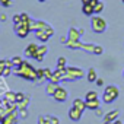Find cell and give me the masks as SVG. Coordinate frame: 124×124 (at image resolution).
I'll list each match as a JSON object with an SVG mask.
<instances>
[{"mask_svg":"<svg viewBox=\"0 0 124 124\" xmlns=\"http://www.w3.org/2000/svg\"><path fill=\"white\" fill-rule=\"evenodd\" d=\"M93 99H98V92H96V91H89V92H86L85 101H93Z\"/></svg>","mask_w":124,"mask_h":124,"instance_id":"cell-21","label":"cell"},{"mask_svg":"<svg viewBox=\"0 0 124 124\" xmlns=\"http://www.w3.org/2000/svg\"><path fill=\"white\" fill-rule=\"evenodd\" d=\"M38 2H41V3H42V2H45V0H38Z\"/></svg>","mask_w":124,"mask_h":124,"instance_id":"cell-46","label":"cell"},{"mask_svg":"<svg viewBox=\"0 0 124 124\" xmlns=\"http://www.w3.org/2000/svg\"><path fill=\"white\" fill-rule=\"evenodd\" d=\"M91 26H92V31H93V32L102 34V32H105V29H107V21H105L104 18L95 15V16H92V19H91Z\"/></svg>","mask_w":124,"mask_h":124,"instance_id":"cell-3","label":"cell"},{"mask_svg":"<svg viewBox=\"0 0 124 124\" xmlns=\"http://www.w3.org/2000/svg\"><path fill=\"white\" fill-rule=\"evenodd\" d=\"M118 95H120L118 86H115V85H108V86L105 88V91H104L102 101H104L105 104H111V102H114V101L118 98Z\"/></svg>","mask_w":124,"mask_h":124,"instance_id":"cell-2","label":"cell"},{"mask_svg":"<svg viewBox=\"0 0 124 124\" xmlns=\"http://www.w3.org/2000/svg\"><path fill=\"white\" fill-rule=\"evenodd\" d=\"M37 50H38V45L34 44V42H31V44H28V45L25 47V50H23V55L28 57V58H35Z\"/></svg>","mask_w":124,"mask_h":124,"instance_id":"cell-8","label":"cell"},{"mask_svg":"<svg viewBox=\"0 0 124 124\" xmlns=\"http://www.w3.org/2000/svg\"><path fill=\"white\" fill-rule=\"evenodd\" d=\"M12 21H13V23H19V22H22V16L21 15H13V18H12Z\"/></svg>","mask_w":124,"mask_h":124,"instance_id":"cell-33","label":"cell"},{"mask_svg":"<svg viewBox=\"0 0 124 124\" xmlns=\"http://www.w3.org/2000/svg\"><path fill=\"white\" fill-rule=\"evenodd\" d=\"M3 76V67H0V78Z\"/></svg>","mask_w":124,"mask_h":124,"instance_id":"cell-44","label":"cell"},{"mask_svg":"<svg viewBox=\"0 0 124 124\" xmlns=\"http://www.w3.org/2000/svg\"><path fill=\"white\" fill-rule=\"evenodd\" d=\"M3 105V99H0V107H2Z\"/></svg>","mask_w":124,"mask_h":124,"instance_id":"cell-45","label":"cell"},{"mask_svg":"<svg viewBox=\"0 0 124 124\" xmlns=\"http://www.w3.org/2000/svg\"><path fill=\"white\" fill-rule=\"evenodd\" d=\"M10 60H12V63H13V67H15V66H21V64L23 63V58H22L21 55H15V57H12Z\"/></svg>","mask_w":124,"mask_h":124,"instance_id":"cell-24","label":"cell"},{"mask_svg":"<svg viewBox=\"0 0 124 124\" xmlns=\"http://www.w3.org/2000/svg\"><path fill=\"white\" fill-rule=\"evenodd\" d=\"M29 101H31V98H29V96H25V99H23V101H21V102H18V104H16V105H18V109H25V108H28Z\"/></svg>","mask_w":124,"mask_h":124,"instance_id":"cell-22","label":"cell"},{"mask_svg":"<svg viewBox=\"0 0 124 124\" xmlns=\"http://www.w3.org/2000/svg\"><path fill=\"white\" fill-rule=\"evenodd\" d=\"M82 111L80 109H78V108H75V107H72L70 109H69V118L72 120V121H79L80 118H82Z\"/></svg>","mask_w":124,"mask_h":124,"instance_id":"cell-11","label":"cell"},{"mask_svg":"<svg viewBox=\"0 0 124 124\" xmlns=\"http://www.w3.org/2000/svg\"><path fill=\"white\" fill-rule=\"evenodd\" d=\"M21 16H22V21H23V22H31L29 15H26V13H21Z\"/></svg>","mask_w":124,"mask_h":124,"instance_id":"cell-36","label":"cell"},{"mask_svg":"<svg viewBox=\"0 0 124 124\" xmlns=\"http://www.w3.org/2000/svg\"><path fill=\"white\" fill-rule=\"evenodd\" d=\"M79 32H80V34L83 35V34H85V29H83V28H79Z\"/></svg>","mask_w":124,"mask_h":124,"instance_id":"cell-41","label":"cell"},{"mask_svg":"<svg viewBox=\"0 0 124 124\" xmlns=\"http://www.w3.org/2000/svg\"><path fill=\"white\" fill-rule=\"evenodd\" d=\"M10 73H12V69H10V67H5V69H3V78H8Z\"/></svg>","mask_w":124,"mask_h":124,"instance_id":"cell-35","label":"cell"},{"mask_svg":"<svg viewBox=\"0 0 124 124\" xmlns=\"http://www.w3.org/2000/svg\"><path fill=\"white\" fill-rule=\"evenodd\" d=\"M96 85L98 86H104V80L102 79H96Z\"/></svg>","mask_w":124,"mask_h":124,"instance_id":"cell-38","label":"cell"},{"mask_svg":"<svg viewBox=\"0 0 124 124\" xmlns=\"http://www.w3.org/2000/svg\"><path fill=\"white\" fill-rule=\"evenodd\" d=\"M0 5L3 8H10L12 6V0H0Z\"/></svg>","mask_w":124,"mask_h":124,"instance_id":"cell-31","label":"cell"},{"mask_svg":"<svg viewBox=\"0 0 124 124\" xmlns=\"http://www.w3.org/2000/svg\"><path fill=\"white\" fill-rule=\"evenodd\" d=\"M91 0H82V5H86V3H89Z\"/></svg>","mask_w":124,"mask_h":124,"instance_id":"cell-42","label":"cell"},{"mask_svg":"<svg viewBox=\"0 0 124 124\" xmlns=\"http://www.w3.org/2000/svg\"><path fill=\"white\" fill-rule=\"evenodd\" d=\"M104 53V48L101 47V45H96L95 44V50H93V54H96V55H101Z\"/></svg>","mask_w":124,"mask_h":124,"instance_id":"cell-28","label":"cell"},{"mask_svg":"<svg viewBox=\"0 0 124 124\" xmlns=\"http://www.w3.org/2000/svg\"><path fill=\"white\" fill-rule=\"evenodd\" d=\"M60 41L63 42V44H66V42H67V38H66V37H61V38H60Z\"/></svg>","mask_w":124,"mask_h":124,"instance_id":"cell-39","label":"cell"},{"mask_svg":"<svg viewBox=\"0 0 124 124\" xmlns=\"http://www.w3.org/2000/svg\"><path fill=\"white\" fill-rule=\"evenodd\" d=\"M123 76H124V72H123Z\"/></svg>","mask_w":124,"mask_h":124,"instance_id":"cell-48","label":"cell"},{"mask_svg":"<svg viewBox=\"0 0 124 124\" xmlns=\"http://www.w3.org/2000/svg\"><path fill=\"white\" fill-rule=\"evenodd\" d=\"M67 96H69V93H67V91H66L64 88H61V86H58L53 98H54V99H55L57 102H64V101L67 99Z\"/></svg>","mask_w":124,"mask_h":124,"instance_id":"cell-7","label":"cell"},{"mask_svg":"<svg viewBox=\"0 0 124 124\" xmlns=\"http://www.w3.org/2000/svg\"><path fill=\"white\" fill-rule=\"evenodd\" d=\"M80 32H79V29H76V28H70L69 29V32H67V39H72V41H79V38H80Z\"/></svg>","mask_w":124,"mask_h":124,"instance_id":"cell-14","label":"cell"},{"mask_svg":"<svg viewBox=\"0 0 124 124\" xmlns=\"http://www.w3.org/2000/svg\"><path fill=\"white\" fill-rule=\"evenodd\" d=\"M35 37H37V39H38V41H41V42H47V41L50 39V34H48L45 29L35 31Z\"/></svg>","mask_w":124,"mask_h":124,"instance_id":"cell-12","label":"cell"},{"mask_svg":"<svg viewBox=\"0 0 124 124\" xmlns=\"http://www.w3.org/2000/svg\"><path fill=\"white\" fill-rule=\"evenodd\" d=\"M123 3H124V0H123Z\"/></svg>","mask_w":124,"mask_h":124,"instance_id":"cell-49","label":"cell"},{"mask_svg":"<svg viewBox=\"0 0 124 124\" xmlns=\"http://www.w3.org/2000/svg\"><path fill=\"white\" fill-rule=\"evenodd\" d=\"M95 112H96V115H98V117H104V115H105V114L102 112V109H101V108H98V109H95Z\"/></svg>","mask_w":124,"mask_h":124,"instance_id":"cell-37","label":"cell"},{"mask_svg":"<svg viewBox=\"0 0 124 124\" xmlns=\"http://www.w3.org/2000/svg\"><path fill=\"white\" fill-rule=\"evenodd\" d=\"M0 19H2V21H6V15L2 13V15H0Z\"/></svg>","mask_w":124,"mask_h":124,"instance_id":"cell-40","label":"cell"},{"mask_svg":"<svg viewBox=\"0 0 124 124\" xmlns=\"http://www.w3.org/2000/svg\"><path fill=\"white\" fill-rule=\"evenodd\" d=\"M82 50H85V51H88V53H93L95 44H82Z\"/></svg>","mask_w":124,"mask_h":124,"instance_id":"cell-27","label":"cell"},{"mask_svg":"<svg viewBox=\"0 0 124 124\" xmlns=\"http://www.w3.org/2000/svg\"><path fill=\"white\" fill-rule=\"evenodd\" d=\"M104 8H105V5L101 2V0H99V2H96V5L93 6V10H95V15H99L102 10H104Z\"/></svg>","mask_w":124,"mask_h":124,"instance_id":"cell-23","label":"cell"},{"mask_svg":"<svg viewBox=\"0 0 124 124\" xmlns=\"http://www.w3.org/2000/svg\"><path fill=\"white\" fill-rule=\"evenodd\" d=\"M118 115H120V111L118 109H112V111H109V112H107L105 115H104V121H107V123H114V121H117L118 120Z\"/></svg>","mask_w":124,"mask_h":124,"instance_id":"cell-9","label":"cell"},{"mask_svg":"<svg viewBox=\"0 0 124 124\" xmlns=\"http://www.w3.org/2000/svg\"><path fill=\"white\" fill-rule=\"evenodd\" d=\"M3 101L10 102V104H16V92L13 91H6L3 93Z\"/></svg>","mask_w":124,"mask_h":124,"instance_id":"cell-13","label":"cell"},{"mask_svg":"<svg viewBox=\"0 0 124 124\" xmlns=\"http://www.w3.org/2000/svg\"><path fill=\"white\" fill-rule=\"evenodd\" d=\"M82 78H83V70L80 67H66V75H64L63 80L73 82V80H79Z\"/></svg>","mask_w":124,"mask_h":124,"instance_id":"cell-4","label":"cell"},{"mask_svg":"<svg viewBox=\"0 0 124 124\" xmlns=\"http://www.w3.org/2000/svg\"><path fill=\"white\" fill-rule=\"evenodd\" d=\"M18 120H19V111L16 109V111L8 114V115L2 120V123H0V124H16Z\"/></svg>","mask_w":124,"mask_h":124,"instance_id":"cell-6","label":"cell"},{"mask_svg":"<svg viewBox=\"0 0 124 124\" xmlns=\"http://www.w3.org/2000/svg\"><path fill=\"white\" fill-rule=\"evenodd\" d=\"M50 123H51V124H60V120H58V117L50 115Z\"/></svg>","mask_w":124,"mask_h":124,"instance_id":"cell-34","label":"cell"},{"mask_svg":"<svg viewBox=\"0 0 124 124\" xmlns=\"http://www.w3.org/2000/svg\"><path fill=\"white\" fill-rule=\"evenodd\" d=\"M58 86H60L58 83L48 82V83H47V86H45V92H47V95H50V96H54V93H55V91H57V88H58Z\"/></svg>","mask_w":124,"mask_h":124,"instance_id":"cell-15","label":"cell"},{"mask_svg":"<svg viewBox=\"0 0 124 124\" xmlns=\"http://www.w3.org/2000/svg\"><path fill=\"white\" fill-rule=\"evenodd\" d=\"M101 107V102L98 99H93V101H86V109H91V111H95Z\"/></svg>","mask_w":124,"mask_h":124,"instance_id":"cell-19","label":"cell"},{"mask_svg":"<svg viewBox=\"0 0 124 124\" xmlns=\"http://www.w3.org/2000/svg\"><path fill=\"white\" fill-rule=\"evenodd\" d=\"M38 124H51L50 123V115H39L38 117Z\"/></svg>","mask_w":124,"mask_h":124,"instance_id":"cell-25","label":"cell"},{"mask_svg":"<svg viewBox=\"0 0 124 124\" xmlns=\"http://www.w3.org/2000/svg\"><path fill=\"white\" fill-rule=\"evenodd\" d=\"M82 44L83 42H80V41H72V39H67V42L64 44L67 48H70V50H82Z\"/></svg>","mask_w":124,"mask_h":124,"instance_id":"cell-16","label":"cell"},{"mask_svg":"<svg viewBox=\"0 0 124 124\" xmlns=\"http://www.w3.org/2000/svg\"><path fill=\"white\" fill-rule=\"evenodd\" d=\"M44 76H45V79L50 82V79H51V76H53V72H51L50 69H44Z\"/></svg>","mask_w":124,"mask_h":124,"instance_id":"cell-29","label":"cell"},{"mask_svg":"<svg viewBox=\"0 0 124 124\" xmlns=\"http://www.w3.org/2000/svg\"><path fill=\"white\" fill-rule=\"evenodd\" d=\"M12 72L18 76V78H22L25 80H31V82H35L37 80V69L29 63V61L23 60V63L21 66H15L12 69Z\"/></svg>","mask_w":124,"mask_h":124,"instance_id":"cell-1","label":"cell"},{"mask_svg":"<svg viewBox=\"0 0 124 124\" xmlns=\"http://www.w3.org/2000/svg\"><path fill=\"white\" fill-rule=\"evenodd\" d=\"M18 111H19V118H23V120H25V118L28 117V111H26V108H25V109H18Z\"/></svg>","mask_w":124,"mask_h":124,"instance_id":"cell-32","label":"cell"},{"mask_svg":"<svg viewBox=\"0 0 124 124\" xmlns=\"http://www.w3.org/2000/svg\"><path fill=\"white\" fill-rule=\"evenodd\" d=\"M47 51H48V47L45 44L38 45V50H37V54H35V60L37 61H42L44 57H45V54H47Z\"/></svg>","mask_w":124,"mask_h":124,"instance_id":"cell-10","label":"cell"},{"mask_svg":"<svg viewBox=\"0 0 124 124\" xmlns=\"http://www.w3.org/2000/svg\"><path fill=\"white\" fill-rule=\"evenodd\" d=\"M13 31L19 38H26L28 34L31 32L29 29V22H19V23H13Z\"/></svg>","mask_w":124,"mask_h":124,"instance_id":"cell-5","label":"cell"},{"mask_svg":"<svg viewBox=\"0 0 124 124\" xmlns=\"http://www.w3.org/2000/svg\"><path fill=\"white\" fill-rule=\"evenodd\" d=\"M86 78H88V80H89L91 83L96 82V79H98V76H96V70H95L93 67H91V69L88 70V75H86Z\"/></svg>","mask_w":124,"mask_h":124,"instance_id":"cell-20","label":"cell"},{"mask_svg":"<svg viewBox=\"0 0 124 124\" xmlns=\"http://www.w3.org/2000/svg\"><path fill=\"white\" fill-rule=\"evenodd\" d=\"M67 66H66V58L64 57H60L58 60H57V69H66Z\"/></svg>","mask_w":124,"mask_h":124,"instance_id":"cell-26","label":"cell"},{"mask_svg":"<svg viewBox=\"0 0 124 124\" xmlns=\"http://www.w3.org/2000/svg\"><path fill=\"white\" fill-rule=\"evenodd\" d=\"M25 96H26L25 93H22V92H16V104H18V102H21V101H23V99H25Z\"/></svg>","mask_w":124,"mask_h":124,"instance_id":"cell-30","label":"cell"},{"mask_svg":"<svg viewBox=\"0 0 124 124\" xmlns=\"http://www.w3.org/2000/svg\"><path fill=\"white\" fill-rule=\"evenodd\" d=\"M72 107H75V108H78V109H80V111L83 112V111L86 109V101H83V99H80V98H76V99L73 101Z\"/></svg>","mask_w":124,"mask_h":124,"instance_id":"cell-17","label":"cell"},{"mask_svg":"<svg viewBox=\"0 0 124 124\" xmlns=\"http://www.w3.org/2000/svg\"><path fill=\"white\" fill-rule=\"evenodd\" d=\"M111 124H123V123H121L120 120H117V121H114V123H111Z\"/></svg>","mask_w":124,"mask_h":124,"instance_id":"cell-43","label":"cell"},{"mask_svg":"<svg viewBox=\"0 0 124 124\" xmlns=\"http://www.w3.org/2000/svg\"><path fill=\"white\" fill-rule=\"evenodd\" d=\"M82 12H83V15H86V16H92V15H95V10H93V6H92L91 3H86V5H82Z\"/></svg>","mask_w":124,"mask_h":124,"instance_id":"cell-18","label":"cell"},{"mask_svg":"<svg viewBox=\"0 0 124 124\" xmlns=\"http://www.w3.org/2000/svg\"><path fill=\"white\" fill-rule=\"evenodd\" d=\"M104 124H109V123H107V121H104Z\"/></svg>","mask_w":124,"mask_h":124,"instance_id":"cell-47","label":"cell"}]
</instances>
